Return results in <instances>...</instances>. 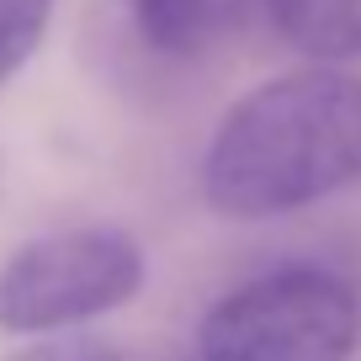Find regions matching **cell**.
Returning <instances> with one entry per match:
<instances>
[{
	"label": "cell",
	"mask_w": 361,
	"mask_h": 361,
	"mask_svg": "<svg viewBox=\"0 0 361 361\" xmlns=\"http://www.w3.org/2000/svg\"><path fill=\"white\" fill-rule=\"evenodd\" d=\"M361 180V75L293 69L224 112L202 149V202L224 218H282Z\"/></svg>",
	"instance_id": "obj_1"
},
{
	"label": "cell",
	"mask_w": 361,
	"mask_h": 361,
	"mask_svg": "<svg viewBox=\"0 0 361 361\" xmlns=\"http://www.w3.org/2000/svg\"><path fill=\"white\" fill-rule=\"evenodd\" d=\"M54 16V0H0V85L37 54Z\"/></svg>",
	"instance_id": "obj_6"
},
{
	"label": "cell",
	"mask_w": 361,
	"mask_h": 361,
	"mask_svg": "<svg viewBox=\"0 0 361 361\" xmlns=\"http://www.w3.org/2000/svg\"><path fill=\"white\" fill-rule=\"evenodd\" d=\"M11 361H123L106 340H96V335H48V340H37V345H27V350H16Z\"/></svg>",
	"instance_id": "obj_7"
},
{
	"label": "cell",
	"mask_w": 361,
	"mask_h": 361,
	"mask_svg": "<svg viewBox=\"0 0 361 361\" xmlns=\"http://www.w3.org/2000/svg\"><path fill=\"white\" fill-rule=\"evenodd\" d=\"M271 27L319 64L361 59V0H266Z\"/></svg>",
	"instance_id": "obj_5"
},
{
	"label": "cell",
	"mask_w": 361,
	"mask_h": 361,
	"mask_svg": "<svg viewBox=\"0 0 361 361\" xmlns=\"http://www.w3.org/2000/svg\"><path fill=\"white\" fill-rule=\"evenodd\" d=\"M149 260L128 228L90 224L22 245L0 266V335H64L133 303Z\"/></svg>",
	"instance_id": "obj_3"
},
{
	"label": "cell",
	"mask_w": 361,
	"mask_h": 361,
	"mask_svg": "<svg viewBox=\"0 0 361 361\" xmlns=\"http://www.w3.org/2000/svg\"><path fill=\"white\" fill-rule=\"evenodd\" d=\"M123 11L154 54L197 64L224 54L245 32L250 0H123Z\"/></svg>",
	"instance_id": "obj_4"
},
{
	"label": "cell",
	"mask_w": 361,
	"mask_h": 361,
	"mask_svg": "<svg viewBox=\"0 0 361 361\" xmlns=\"http://www.w3.org/2000/svg\"><path fill=\"white\" fill-rule=\"evenodd\" d=\"M361 293L329 266H282L224 293L197 324V361H350Z\"/></svg>",
	"instance_id": "obj_2"
}]
</instances>
